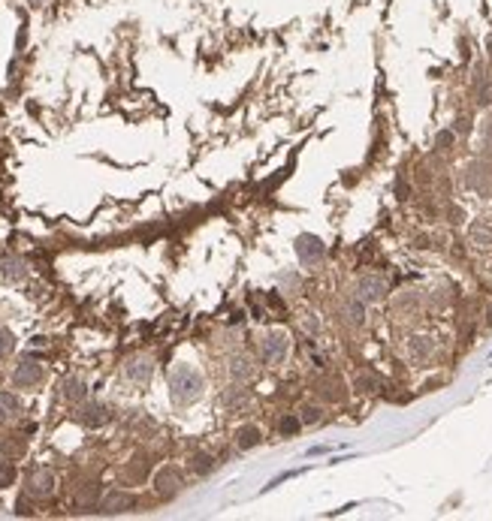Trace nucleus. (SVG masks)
<instances>
[{"mask_svg":"<svg viewBox=\"0 0 492 521\" xmlns=\"http://www.w3.org/2000/svg\"><path fill=\"white\" fill-rule=\"evenodd\" d=\"M172 395H175V401H191L199 395V377L191 367H179V371L172 374Z\"/></svg>","mask_w":492,"mask_h":521,"instance_id":"1","label":"nucleus"},{"mask_svg":"<svg viewBox=\"0 0 492 521\" xmlns=\"http://www.w3.org/2000/svg\"><path fill=\"white\" fill-rule=\"evenodd\" d=\"M52 473L48 470H40V473H33L31 476V491L33 494H40V498H46V494H52Z\"/></svg>","mask_w":492,"mask_h":521,"instance_id":"2","label":"nucleus"},{"mask_svg":"<svg viewBox=\"0 0 492 521\" xmlns=\"http://www.w3.org/2000/svg\"><path fill=\"white\" fill-rule=\"evenodd\" d=\"M175 488H179V473H175L172 467L160 470V473H157V491H163V494H172Z\"/></svg>","mask_w":492,"mask_h":521,"instance_id":"3","label":"nucleus"},{"mask_svg":"<svg viewBox=\"0 0 492 521\" xmlns=\"http://www.w3.org/2000/svg\"><path fill=\"white\" fill-rule=\"evenodd\" d=\"M471 238H474V245L492 247V223H489V220L474 223V226H471Z\"/></svg>","mask_w":492,"mask_h":521,"instance_id":"4","label":"nucleus"},{"mask_svg":"<svg viewBox=\"0 0 492 521\" xmlns=\"http://www.w3.org/2000/svg\"><path fill=\"white\" fill-rule=\"evenodd\" d=\"M360 296L365 299V301H377L384 296V284L381 281H375V277H369V281H362L360 284Z\"/></svg>","mask_w":492,"mask_h":521,"instance_id":"5","label":"nucleus"},{"mask_svg":"<svg viewBox=\"0 0 492 521\" xmlns=\"http://www.w3.org/2000/svg\"><path fill=\"white\" fill-rule=\"evenodd\" d=\"M127 506H133V498H127V494H109L103 500V512H121Z\"/></svg>","mask_w":492,"mask_h":521,"instance_id":"6","label":"nucleus"},{"mask_svg":"<svg viewBox=\"0 0 492 521\" xmlns=\"http://www.w3.org/2000/svg\"><path fill=\"white\" fill-rule=\"evenodd\" d=\"M127 377H130V380H140V383H142V380H148V377H151V365H148V359H136V362H130V365H127Z\"/></svg>","mask_w":492,"mask_h":521,"instance_id":"7","label":"nucleus"},{"mask_svg":"<svg viewBox=\"0 0 492 521\" xmlns=\"http://www.w3.org/2000/svg\"><path fill=\"white\" fill-rule=\"evenodd\" d=\"M40 377V371H36V365H31V362H24L19 371H16V386H28V383H33V380Z\"/></svg>","mask_w":492,"mask_h":521,"instance_id":"8","label":"nucleus"},{"mask_svg":"<svg viewBox=\"0 0 492 521\" xmlns=\"http://www.w3.org/2000/svg\"><path fill=\"white\" fill-rule=\"evenodd\" d=\"M254 443H260V428L248 425V428H242V431H239V446H242V449L254 446Z\"/></svg>","mask_w":492,"mask_h":521,"instance_id":"9","label":"nucleus"},{"mask_svg":"<svg viewBox=\"0 0 492 521\" xmlns=\"http://www.w3.org/2000/svg\"><path fill=\"white\" fill-rule=\"evenodd\" d=\"M429 353H432V340H429V338H414L411 340V355H414V359H423V355H429Z\"/></svg>","mask_w":492,"mask_h":521,"instance_id":"10","label":"nucleus"},{"mask_svg":"<svg viewBox=\"0 0 492 521\" xmlns=\"http://www.w3.org/2000/svg\"><path fill=\"white\" fill-rule=\"evenodd\" d=\"M12 413H19V401L9 392H0V416H12Z\"/></svg>","mask_w":492,"mask_h":521,"instance_id":"11","label":"nucleus"},{"mask_svg":"<svg viewBox=\"0 0 492 521\" xmlns=\"http://www.w3.org/2000/svg\"><path fill=\"white\" fill-rule=\"evenodd\" d=\"M64 395H67V398H73V401H75V398H85V383H79V380H70Z\"/></svg>","mask_w":492,"mask_h":521,"instance_id":"12","label":"nucleus"},{"mask_svg":"<svg viewBox=\"0 0 492 521\" xmlns=\"http://www.w3.org/2000/svg\"><path fill=\"white\" fill-rule=\"evenodd\" d=\"M9 350H12V335L6 328H0V355H6Z\"/></svg>","mask_w":492,"mask_h":521,"instance_id":"13","label":"nucleus"},{"mask_svg":"<svg viewBox=\"0 0 492 521\" xmlns=\"http://www.w3.org/2000/svg\"><path fill=\"white\" fill-rule=\"evenodd\" d=\"M9 479H12V470L9 467H0V488H4Z\"/></svg>","mask_w":492,"mask_h":521,"instance_id":"14","label":"nucleus"},{"mask_svg":"<svg viewBox=\"0 0 492 521\" xmlns=\"http://www.w3.org/2000/svg\"><path fill=\"white\" fill-rule=\"evenodd\" d=\"M489 323H492V316H489Z\"/></svg>","mask_w":492,"mask_h":521,"instance_id":"15","label":"nucleus"}]
</instances>
